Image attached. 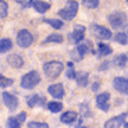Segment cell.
<instances>
[{"instance_id": "obj_1", "label": "cell", "mask_w": 128, "mask_h": 128, "mask_svg": "<svg viewBox=\"0 0 128 128\" xmlns=\"http://www.w3.org/2000/svg\"><path fill=\"white\" fill-rule=\"evenodd\" d=\"M43 71H45L46 77L49 80H56L60 75V72L63 71V63L61 61H48L43 64Z\"/></svg>"}, {"instance_id": "obj_2", "label": "cell", "mask_w": 128, "mask_h": 128, "mask_svg": "<svg viewBox=\"0 0 128 128\" xmlns=\"http://www.w3.org/2000/svg\"><path fill=\"white\" fill-rule=\"evenodd\" d=\"M77 13H78V3L75 0H68L66 7L58 10V17L67 20V21H71L74 17L77 16Z\"/></svg>"}, {"instance_id": "obj_3", "label": "cell", "mask_w": 128, "mask_h": 128, "mask_svg": "<svg viewBox=\"0 0 128 128\" xmlns=\"http://www.w3.org/2000/svg\"><path fill=\"white\" fill-rule=\"evenodd\" d=\"M40 82V75L38 71H29L21 78V86L24 89H34V88Z\"/></svg>"}, {"instance_id": "obj_4", "label": "cell", "mask_w": 128, "mask_h": 128, "mask_svg": "<svg viewBox=\"0 0 128 128\" xmlns=\"http://www.w3.org/2000/svg\"><path fill=\"white\" fill-rule=\"evenodd\" d=\"M107 20H109L110 25L116 29L122 28V26L127 24V16H125L124 13H121V11H116V13L110 14V16L107 17Z\"/></svg>"}, {"instance_id": "obj_5", "label": "cell", "mask_w": 128, "mask_h": 128, "mask_svg": "<svg viewBox=\"0 0 128 128\" xmlns=\"http://www.w3.org/2000/svg\"><path fill=\"white\" fill-rule=\"evenodd\" d=\"M32 42H34V36L32 34L28 31V29H21L18 32V35H17V45L20 48H29L32 45Z\"/></svg>"}, {"instance_id": "obj_6", "label": "cell", "mask_w": 128, "mask_h": 128, "mask_svg": "<svg viewBox=\"0 0 128 128\" xmlns=\"http://www.w3.org/2000/svg\"><path fill=\"white\" fill-rule=\"evenodd\" d=\"M92 32L95 34L96 38L102 39V40L112 38V32H110V29L104 28V26H102V25H98V24H92Z\"/></svg>"}, {"instance_id": "obj_7", "label": "cell", "mask_w": 128, "mask_h": 128, "mask_svg": "<svg viewBox=\"0 0 128 128\" xmlns=\"http://www.w3.org/2000/svg\"><path fill=\"white\" fill-rule=\"evenodd\" d=\"M2 100L3 103L6 104V107L8 110H14L18 107V99H17V96L11 95L8 92H3L2 93Z\"/></svg>"}, {"instance_id": "obj_8", "label": "cell", "mask_w": 128, "mask_h": 128, "mask_svg": "<svg viewBox=\"0 0 128 128\" xmlns=\"http://www.w3.org/2000/svg\"><path fill=\"white\" fill-rule=\"evenodd\" d=\"M109 100H110V93L109 92H104V93H99L96 96V104L100 110L103 112H109L110 109V104H109Z\"/></svg>"}, {"instance_id": "obj_9", "label": "cell", "mask_w": 128, "mask_h": 128, "mask_svg": "<svg viewBox=\"0 0 128 128\" xmlns=\"http://www.w3.org/2000/svg\"><path fill=\"white\" fill-rule=\"evenodd\" d=\"M84 36H85V26L77 25L74 28V31L68 35V39L72 43H80V42L84 40Z\"/></svg>"}, {"instance_id": "obj_10", "label": "cell", "mask_w": 128, "mask_h": 128, "mask_svg": "<svg viewBox=\"0 0 128 128\" xmlns=\"http://www.w3.org/2000/svg\"><path fill=\"white\" fill-rule=\"evenodd\" d=\"M125 117L127 114H120V116H116L113 118H110L109 121L104 122V127L106 128H116V127H127V122H125Z\"/></svg>"}, {"instance_id": "obj_11", "label": "cell", "mask_w": 128, "mask_h": 128, "mask_svg": "<svg viewBox=\"0 0 128 128\" xmlns=\"http://www.w3.org/2000/svg\"><path fill=\"white\" fill-rule=\"evenodd\" d=\"M88 48H89V43H82V45H78L77 48L74 49V50H71V58L72 60H75V61H80V60H82L84 58V56H85V53H86V50H88Z\"/></svg>"}, {"instance_id": "obj_12", "label": "cell", "mask_w": 128, "mask_h": 128, "mask_svg": "<svg viewBox=\"0 0 128 128\" xmlns=\"http://www.w3.org/2000/svg\"><path fill=\"white\" fill-rule=\"evenodd\" d=\"M113 85H114L116 90H118L120 93H124L128 95V80L122 77H116L113 81Z\"/></svg>"}, {"instance_id": "obj_13", "label": "cell", "mask_w": 128, "mask_h": 128, "mask_svg": "<svg viewBox=\"0 0 128 128\" xmlns=\"http://www.w3.org/2000/svg\"><path fill=\"white\" fill-rule=\"evenodd\" d=\"M48 92L50 93L53 98H56V99H63L66 90H64L63 84H53V85H49Z\"/></svg>"}, {"instance_id": "obj_14", "label": "cell", "mask_w": 128, "mask_h": 128, "mask_svg": "<svg viewBox=\"0 0 128 128\" xmlns=\"http://www.w3.org/2000/svg\"><path fill=\"white\" fill-rule=\"evenodd\" d=\"M7 63L13 68H21L24 66V58L20 54H10L7 57Z\"/></svg>"}, {"instance_id": "obj_15", "label": "cell", "mask_w": 128, "mask_h": 128, "mask_svg": "<svg viewBox=\"0 0 128 128\" xmlns=\"http://www.w3.org/2000/svg\"><path fill=\"white\" fill-rule=\"evenodd\" d=\"M26 104L29 107H35V106H43L45 104V98L40 95H32L26 99Z\"/></svg>"}, {"instance_id": "obj_16", "label": "cell", "mask_w": 128, "mask_h": 128, "mask_svg": "<svg viewBox=\"0 0 128 128\" xmlns=\"http://www.w3.org/2000/svg\"><path fill=\"white\" fill-rule=\"evenodd\" d=\"M32 7H34L38 13L43 14L50 8V4L46 3V2H42V0H32Z\"/></svg>"}, {"instance_id": "obj_17", "label": "cell", "mask_w": 128, "mask_h": 128, "mask_svg": "<svg viewBox=\"0 0 128 128\" xmlns=\"http://www.w3.org/2000/svg\"><path fill=\"white\" fill-rule=\"evenodd\" d=\"M77 117H78V114L75 112H66V113H63L61 114V117H60V120L64 122V124H72L75 120H77Z\"/></svg>"}, {"instance_id": "obj_18", "label": "cell", "mask_w": 128, "mask_h": 128, "mask_svg": "<svg viewBox=\"0 0 128 128\" xmlns=\"http://www.w3.org/2000/svg\"><path fill=\"white\" fill-rule=\"evenodd\" d=\"M128 61V56L127 54H120L117 56V57H114L110 63H112V66H118V67H124L125 64H127Z\"/></svg>"}, {"instance_id": "obj_19", "label": "cell", "mask_w": 128, "mask_h": 128, "mask_svg": "<svg viewBox=\"0 0 128 128\" xmlns=\"http://www.w3.org/2000/svg\"><path fill=\"white\" fill-rule=\"evenodd\" d=\"M98 54L100 56V57H103V56H109V54H112V52H113V49L110 48L109 45H106V43H99L98 45Z\"/></svg>"}, {"instance_id": "obj_20", "label": "cell", "mask_w": 128, "mask_h": 128, "mask_svg": "<svg viewBox=\"0 0 128 128\" xmlns=\"http://www.w3.org/2000/svg\"><path fill=\"white\" fill-rule=\"evenodd\" d=\"M88 74L86 72H78L77 77H75V81H77V84L80 85V86H86L88 85Z\"/></svg>"}, {"instance_id": "obj_21", "label": "cell", "mask_w": 128, "mask_h": 128, "mask_svg": "<svg viewBox=\"0 0 128 128\" xmlns=\"http://www.w3.org/2000/svg\"><path fill=\"white\" fill-rule=\"evenodd\" d=\"M11 48H13V42L10 40L8 38H3L2 40H0V52H2V53L8 52Z\"/></svg>"}, {"instance_id": "obj_22", "label": "cell", "mask_w": 128, "mask_h": 128, "mask_svg": "<svg viewBox=\"0 0 128 128\" xmlns=\"http://www.w3.org/2000/svg\"><path fill=\"white\" fill-rule=\"evenodd\" d=\"M61 42H63V36L58 35V34H53V35H49L45 39L43 45H46V43H61Z\"/></svg>"}, {"instance_id": "obj_23", "label": "cell", "mask_w": 128, "mask_h": 128, "mask_svg": "<svg viewBox=\"0 0 128 128\" xmlns=\"http://www.w3.org/2000/svg\"><path fill=\"white\" fill-rule=\"evenodd\" d=\"M46 107H48V110L52 113H58L63 109V104H61L60 102H49L48 104H46Z\"/></svg>"}, {"instance_id": "obj_24", "label": "cell", "mask_w": 128, "mask_h": 128, "mask_svg": "<svg viewBox=\"0 0 128 128\" xmlns=\"http://www.w3.org/2000/svg\"><path fill=\"white\" fill-rule=\"evenodd\" d=\"M21 124H22V122L20 121V118L16 116V117H8L6 125L8 128H18V127H21Z\"/></svg>"}, {"instance_id": "obj_25", "label": "cell", "mask_w": 128, "mask_h": 128, "mask_svg": "<svg viewBox=\"0 0 128 128\" xmlns=\"http://www.w3.org/2000/svg\"><path fill=\"white\" fill-rule=\"evenodd\" d=\"M43 22L49 24V25H52L54 29H60L63 28V21H60V20H49V18H43Z\"/></svg>"}, {"instance_id": "obj_26", "label": "cell", "mask_w": 128, "mask_h": 128, "mask_svg": "<svg viewBox=\"0 0 128 128\" xmlns=\"http://www.w3.org/2000/svg\"><path fill=\"white\" fill-rule=\"evenodd\" d=\"M116 40L118 42L120 45H127L128 43V36H127V34H124V32H118V34H116Z\"/></svg>"}, {"instance_id": "obj_27", "label": "cell", "mask_w": 128, "mask_h": 128, "mask_svg": "<svg viewBox=\"0 0 128 128\" xmlns=\"http://www.w3.org/2000/svg\"><path fill=\"white\" fill-rule=\"evenodd\" d=\"M7 10H8V4L4 0H0V18H6L7 17Z\"/></svg>"}, {"instance_id": "obj_28", "label": "cell", "mask_w": 128, "mask_h": 128, "mask_svg": "<svg viewBox=\"0 0 128 128\" xmlns=\"http://www.w3.org/2000/svg\"><path fill=\"white\" fill-rule=\"evenodd\" d=\"M82 4L88 8H96L99 6V0H82Z\"/></svg>"}, {"instance_id": "obj_29", "label": "cell", "mask_w": 128, "mask_h": 128, "mask_svg": "<svg viewBox=\"0 0 128 128\" xmlns=\"http://www.w3.org/2000/svg\"><path fill=\"white\" fill-rule=\"evenodd\" d=\"M75 77H77V72L74 71V64L71 63H68V70H67V78L68 80H75Z\"/></svg>"}, {"instance_id": "obj_30", "label": "cell", "mask_w": 128, "mask_h": 128, "mask_svg": "<svg viewBox=\"0 0 128 128\" xmlns=\"http://www.w3.org/2000/svg\"><path fill=\"white\" fill-rule=\"evenodd\" d=\"M0 85H2V88H7V86H10V85H13V80H10V78L2 75V77H0Z\"/></svg>"}, {"instance_id": "obj_31", "label": "cell", "mask_w": 128, "mask_h": 128, "mask_svg": "<svg viewBox=\"0 0 128 128\" xmlns=\"http://www.w3.org/2000/svg\"><path fill=\"white\" fill-rule=\"evenodd\" d=\"M28 127L29 128H34V127H40V128H48L49 125L46 122H39V121H31L28 122Z\"/></svg>"}, {"instance_id": "obj_32", "label": "cell", "mask_w": 128, "mask_h": 128, "mask_svg": "<svg viewBox=\"0 0 128 128\" xmlns=\"http://www.w3.org/2000/svg\"><path fill=\"white\" fill-rule=\"evenodd\" d=\"M127 127H128V124H127Z\"/></svg>"}, {"instance_id": "obj_33", "label": "cell", "mask_w": 128, "mask_h": 128, "mask_svg": "<svg viewBox=\"0 0 128 128\" xmlns=\"http://www.w3.org/2000/svg\"><path fill=\"white\" fill-rule=\"evenodd\" d=\"M127 2H128V0H127Z\"/></svg>"}]
</instances>
